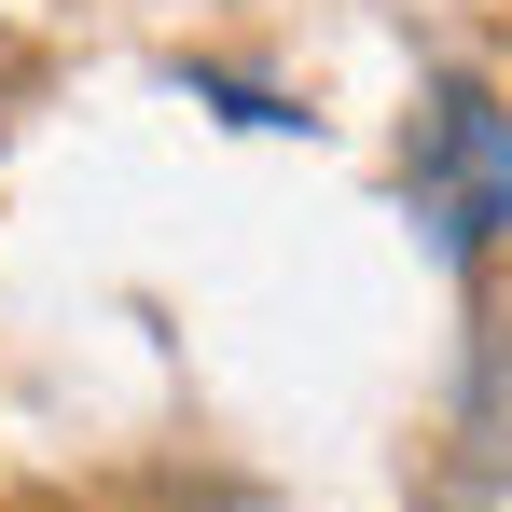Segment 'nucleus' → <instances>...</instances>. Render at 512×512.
Returning <instances> with one entry per match:
<instances>
[{
	"instance_id": "f257e3e1",
	"label": "nucleus",
	"mask_w": 512,
	"mask_h": 512,
	"mask_svg": "<svg viewBox=\"0 0 512 512\" xmlns=\"http://www.w3.org/2000/svg\"><path fill=\"white\" fill-rule=\"evenodd\" d=\"M402 167H416V208L443 222V250H499L512 236V111L485 84H429Z\"/></svg>"
}]
</instances>
